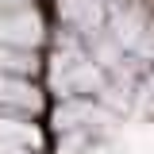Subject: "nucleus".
I'll use <instances>...</instances> for the list:
<instances>
[{"instance_id": "f257e3e1", "label": "nucleus", "mask_w": 154, "mask_h": 154, "mask_svg": "<svg viewBox=\"0 0 154 154\" xmlns=\"http://www.w3.org/2000/svg\"><path fill=\"white\" fill-rule=\"evenodd\" d=\"M50 0H0V154H54Z\"/></svg>"}]
</instances>
